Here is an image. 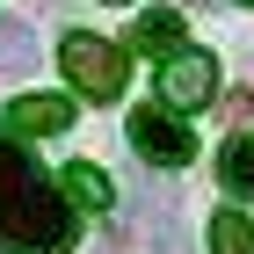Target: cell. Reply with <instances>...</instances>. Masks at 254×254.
I'll return each instance as SVG.
<instances>
[{
  "label": "cell",
  "instance_id": "cell-1",
  "mask_svg": "<svg viewBox=\"0 0 254 254\" xmlns=\"http://www.w3.org/2000/svg\"><path fill=\"white\" fill-rule=\"evenodd\" d=\"M73 196L15 145V131H0V254H73Z\"/></svg>",
  "mask_w": 254,
  "mask_h": 254
},
{
  "label": "cell",
  "instance_id": "cell-5",
  "mask_svg": "<svg viewBox=\"0 0 254 254\" xmlns=\"http://www.w3.org/2000/svg\"><path fill=\"white\" fill-rule=\"evenodd\" d=\"M138 211H145V247L153 254H189V233H182V196L167 189V182H145V196H138Z\"/></svg>",
  "mask_w": 254,
  "mask_h": 254
},
{
  "label": "cell",
  "instance_id": "cell-9",
  "mask_svg": "<svg viewBox=\"0 0 254 254\" xmlns=\"http://www.w3.org/2000/svg\"><path fill=\"white\" fill-rule=\"evenodd\" d=\"M218 182H225L240 203H254V138H233V145L218 153Z\"/></svg>",
  "mask_w": 254,
  "mask_h": 254
},
{
  "label": "cell",
  "instance_id": "cell-12",
  "mask_svg": "<svg viewBox=\"0 0 254 254\" xmlns=\"http://www.w3.org/2000/svg\"><path fill=\"white\" fill-rule=\"evenodd\" d=\"M240 7H254V0H240Z\"/></svg>",
  "mask_w": 254,
  "mask_h": 254
},
{
  "label": "cell",
  "instance_id": "cell-8",
  "mask_svg": "<svg viewBox=\"0 0 254 254\" xmlns=\"http://www.w3.org/2000/svg\"><path fill=\"white\" fill-rule=\"evenodd\" d=\"M59 189L73 196V203H87V211H109V203H117V189H109V167H95V160H73Z\"/></svg>",
  "mask_w": 254,
  "mask_h": 254
},
{
  "label": "cell",
  "instance_id": "cell-2",
  "mask_svg": "<svg viewBox=\"0 0 254 254\" xmlns=\"http://www.w3.org/2000/svg\"><path fill=\"white\" fill-rule=\"evenodd\" d=\"M59 65H65V80H73V95H87V102H117L124 73H131V59H124L117 44L87 37V29H73V37L59 44Z\"/></svg>",
  "mask_w": 254,
  "mask_h": 254
},
{
  "label": "cell",
  "instance_id": "cell-3",
  "mask_svg": "<svg viewBox=\"0 0 254 254\" xmlns=\"http://www.w3.org/2000/svg\"><path fill=\"white\" fill-rule=\"evenodd\" d=\"M124 138H131V153H138V160H153V167H189V160H196L189 124L167 117V109H153V102L124 117Z\"/></svg>",
  "mask_w": 254,
  "mask_h": 254
},
{
  "label": "cell",
  "instance_id": "cell-13",
  "mask_svg": "<svg viewBox=\"0 0 254 254\" xmlns=\"http://www.w3.org/2000/svg\"><path fill=\"white\" fill-rule=\"evenodd\" d=\"M117 7H124V0H117Z\"/></svg>",
  "mask_w": 254,
  "mask_h": 254
},
{
  "label": "cell",
  "instance_id": "cell-4",
  "mask_svg": "<svg viewBox=\"0 0 254 254\" xmlns=\"http://www.w3.org/2000/svg\"><path fill=\"white\" fill-rule=\"evenodd\" d=\"M211 95H218V59L196 51V44H182L175 59H167V73H160V102L167 109H203Z\"/></svg>",
  "mask_w": 254,
  "mask_h": 254
},
{
  "label": "cell",
  "instance_id": "cell-6",
  "mask_svg": "<svg viewBox=\"0 0 254 254\" xmlns=\"http://www.w3.org/2000/svg\"><path fill=\"white\" fill-rule=\"evenodd\" d=\"M7 131H22V138H59V131H73V102H65V95H22L15 109H7Z\"/></svg>",
  "mask_w": 254,
  "mask_h": 254
},
{
  "label": "cell",
  "instance_id": "cell-7",
  "mask_svg": "<svg viewBox=\"0 0 254 254\" xmlns=\"http://www.w3.org/2000/svg\"><path fill=\"white\" fill-rule=\"evenodd\" d=\"M131 51H145V59H175L182 51V15H167V7H153V15H138L131 22Z\"/></svg>",
  "mask_w": 254,
  "mask_h": 254
},
{
  "label": "cell",
  "instance_id": "cell-10",
  "mask_svg": "<svg viewBox=\"0 0 254 254\" xmlns=\"http://www.w3.org/2000/svg\"><path fill=\"white\" fill-rule=\"evenodd\" d=\"M37 65V29L29 22H0V73H29Z\"/></svg>",
  "mask_w": 254,
  "mask_h": 254
},
{
  "label": "cell",
  "instance_id": "cell-11",
  "mask_svg": "<svg viewBox=\"0 0 254 254\" xmlns=\"http://www.w3.org/2000/svg\"><path fill=\"white\" fill-rule=\"evenodd\" d=\"M211 254H254V225L240 211H211Z\"/></svg>",
  "mask_w": 254,
  "mask_h": 254
}]
</instances>
